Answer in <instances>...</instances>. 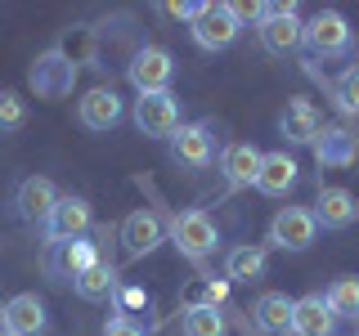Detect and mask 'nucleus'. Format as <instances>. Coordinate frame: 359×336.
<instances>
[{
    "instance_id": "2",
    "label": "nucleus",
    "mask_w": 359,
    "mask_h": 336,
    "mask_svg": "<svg viewBox=\"0 0 359 336\" xmlns=\"http://www.w3.org/2000/svg\"><path fill=\"white\" fill-rule=\"evenodd\" d=\"M243 31V9L238 5H224V0H202V14L189 22V36H194L198 50L220 54L238 41Z\"/></svg>"
},
{
    "instance_id": "12",
    "label": "nucleus",
    "mask_w": 359,
    "mask_h": 336,
    "mask_svg": "<svg viewBox=\"0 0 359 336\" xmlns=\"http://www.w3.org/2000/svg\"><path fill=\"white\" fill-rule=\"evenodd\" d=\"M117 242L130 260H144V255H153L157 246L166 242V224H162V216H153V211H130L117 229Z\"/></svg>"
},
{
    "instance_id": "17",
    "label": "nucleus",
    "mask_w": 359,
    "mask_h": 336,
    "mask_svg": "<svg viewBox=\"0 0 359 336\" xmlns=\"http://www.w3.org/2000/svg\"><path fill=\"white\" fill-rule=\"evenodd\" d=\"M323 112L310 104V99H292V104L283 108V117H278V134H283L287 144H310L314 148V139L323 134Z\"/></svg>"
},
{
    "instance_id": "19",
    "label": "nucleus",
    "mask_w": 359,
    "mask_h": 336,
    "mask_svg": "<svg viewBox=\"0 0 359 336\" xmlns=\"http://www.w3.org/2000/svg\"><path fill=\"white\" fill-rule=\"evenodd\" d=\"M314 157L328 171H341V166H351L359 157V134L346 130V126H323V134L314 139Z\"/></svg>"
},
{
    "instance_id": "11",
    "label": "nucleus",
    "mask_w": 359,
    "mask_h": 336,
    "mask_svg": "<svg viewBox=\"0 0 359 336\" xmlns=\"http://www.w3.org/2000/svg\"><path fill=\"white\" fill-rule=\"evenodd\" d=\"M104 255H99V242L90 238H72V242H59V246H45V274L54 278V283H67V278H81L90 265H99Z\"/></svg>"
},
{
    "instance_id": "23",
    "label": "nucleus",
    "mask_w": 359,
    "mask_h": 336,
    "mask_svg": "<svg viewBox=\"0 0 359 336\" xmlns=\"http://www.w3.org/2000/svg\"><path fill=\"white\" fill-rule=\"evenodd\" d=\"M54 50H59L72 67H104V63H99V31H95V27H86V22L67 27L63 36L54 41Z\"/></svg>"
},
{
    "instance_id": "13",
    "label": "nucleus",
    "mask_w": 359,
    "mask_h": 336,
    "mask_svg": "<svg viewBox=\"0 0 359 336\" xmlns=\"http://www.w3.org/2000/svg\"><path fill=\"white\" fill-rule=\"evenodd\" d=\"M76 117H81L86 130L104 134V130H112L121 117H126V104H121V94H117L112 85H95V90H86V94H81V104H76Z\"/></svg>"
},
{
    "instance_id": "34",
    "label": "nucleus",
    "mask_w": 359,
    "mask_h": 336,
    "mask_svg": "<svg viewBox=\"0 0 359 336\" xmlns=\"http://www.w3.org/2000/svg\"><path fill=\"white\" fill-rule=\"evenodd\" d=\"M0 336H9V332H5V328H0Z\"/></svg>"
},
{
    "instance_id": "30",
    "label": "nucleus",
    "mask_w": 359,
    "mask_h": 336,
    "mask_svg": "<svg viewBox=\"0 0 359 336\" xmlns=\"http://www.w3.org/2000/svg\"><path fill=\"white\" fill-rule=\"evenodd\" d=\"M27 126V104L18 90H0V134H14Z\"/></svg>"
},
{
    "instance_id": "33",
    "label": "nucleus",
    "mask_w": 359,
    "mask_h": 336,
    "mask_svg": "<svg viewBox=\"0 0 359 336\" xmlns=\"http://www.w3.org/2000/svg\"><path fill=\"white\" fill-rule=\"evenodd\" d=\"M140 300H144L140 287H126V291H121V305H140Z\"/></svg>"
},
{
    "instance_id": "5",
    "label": "nucleus",
    "mask_w": 359,
    "mask_h": 336,
    "mask_svg": "<svg viewBox=\"0 0 359 336\" xmlns=\"http://www.w3.org/2000/svg\"><path fill=\"white\" fill-rule=\"evenodd\" d=\"M126 76H130V85L140 90V94H162V90H171V76H175L171 50H162V45L135 50L130 63H126Z\"/></svg>"
},
{
    "instance_id": "4",
    "label": "nucleus",
    "mask_w": 359,
    "mask_h": 336,
    "mask_svg": "<svg viewBox=\"0 0 359 336\" xmlns=\"http://www.w3.org/2000/svg\"><path fill=\"white\" fill-rule=\"evenodd\" d=\"M171 242H175V251L184 255V260H194L202 265L211 251H216V242H220V229H216V220L207 216V211H180V216L171 220Z\"/></svg>"
},
{
    "instance_id": "18",
    "label": "nucleus",
    "mask_w": 359,
    "mask_h": 336,
    "mask_svg": "<svg viewBox=\"0 0 359 336\" xmlns=\"http://www.w3.org/2000/svg\"><path fill=\"white\" fill-rule=\"evenodd\" d=\"M337 332V314L328 309L323 291H310L292 305V336H332Z\"/></svg>"
},
{
    "instance_id": "6",
    "label": "nucleus",
    "mask_w": 359,
    "mask_h": 336,
    "mask_svg": "<svg viewBox=\"0 0 359 336\" xmlns=\"http://www.w3.org/2000/svg\"><path fill=\"white\" fill-rule=\"evenodd\" d=\"M135 126H140L144 139H171L180 130V99L171 90H162V94H140L130 108Z\"/></svg>"
},
{
    "instance_id": "28",
    "label": "nucleus",
    "mask_w": 359,
    "mask_h": 336,
    "mask_svg": "<svg viewBox=\"0 0 359 336\" xmlns=\"http://www.w3.org/2000/svg\"><path fill=\"white\" fill-rule=\"evenodd\" d=\"M229 296V283H216V278H198L194 287L184 291V309H220V300Z\"/></svg>"
},
{
    "instance_id": "21",
    "label": "nucleus",
    "mask_w": 359,
    "mask_h": 336,
    "mask_svg": "<svg viewBox=\"0 0 359 336\" xmlns=\"http://www.w3.org/2000/svg\"><path fill=\"white\" fill-rule=\"evenodd\" d=\"M261 148L256 144H229V148L220 153V171L229 179V188H252L256 175H261Z\"/></svg>"
},
{
    "instance_id": "24",
    "label": "nucleus",
    "mask_w": 359,
    "mask_h": 336,
    "mask_svg": "<svg viewBox=\"0 0 359 336\" xmlns=\"http://www.w3.org/2000/svg\"><path fill=\"white\" fill-rule=\"evenodd\" d=\"M224 278L229 283H256V278H265V251L261 246H233L229 255H224Z\"/></svg>"
},
{
    "instance_id": "25",
    "label": "nucleus",
    "mask_w": 359,
    "mask_h": 336,
    "mask_svg": "<svg viewBox=\"0 0 359 336\" xmlns=\"http://www.w3.org/2000/svg\"><path fill=\"white\" fill-rule=\"evenodd\" d=\"M72 287H76L81 300H104V296L117 291V269H112V260H99V265H90Z\"/></svg>"
},
{
    "instance_id": "3",
    "label": "nucleus",
    "mask_w": 359,
    "mask_h": 336,
    "mask_svg": "<svg viewBox=\"0 0 359 336\" xmlns=\"http://www.w3.org/2000/svg\"><path fill=\"white\" fill-rule=\"evenodd\" d=\"M301 45L314 54V59H346L355 45V31L351 22H346V14H337V9H319L306 31H301Z\"/></svg>"
},
{
    "instance_id": "32",
    "label": "nucleus",
    "mask_w": 359,
    "mask_h": 336,
    "mask_svg": "<svg viewBox=\"0 0 359 336\" xmlns=\"http://www.w3.org/2000/svg\"><path fill=\"white\" fill-rule=\"evenodd\" d=\"M162 9H166L171 18H184V22H194V18L202 14V5H184V0H180V5H162Z\"/></svg>"
},
{
    "instance_id": "14",
    "label": "nucleus",
    "mask_w": 359,
    "mask_h": 336,
    "mask_svg": "<svg viewBox=\"0 0 359 336\" xmlns=\"http://www.w3.org/2000/svg\"><path fill=\"white\" fill-rule=\"evenodd\" d=\"M59 197H63V193H59V188H54L45 175H27V179L18 184V193H14V216L27 220V224H45Z\"/></svg>"
},
{
    "instance_id": "8",
    "label": "nucleus",
    "mask_w": 359,
    "mask_h": 336,
    "mask_svg": "<svg viewBox=\"0 0 359 336\" xmlns=\"http://www.w3.org/2000/svg\"><path fill=\"white\" fill-rule=\"evenodd\" d=\"M90 224H95V211H90V202H86V197L63 193L59 202H54L50 220L41 224V229H45V246H59V242L86 238V233H90Z\"/></svg>"
},
{
    "instance_id": "9",
    "label": "nucleus",
    "mask_w": 359,
    "mask_h": 336,
    "mask_svg": "<svg viewBox=\"0 0 359 336\" xmlns=\"http://www.w3.org/2000/svg\"><path fill=\"white\" fill-rule=\"evenodd\" d=\"M314 238H319V220L310 206H283L269 220V246L278 251H310Z\"/></svg>"
},
{
    "instance_id": "26",
    "label": "nucleus",
    "mask_w": 359,
    "mask_h": 336,
    "mask_svg": "<svg viewBox=\"0 0 359 336\" xmlns=\"http://www.w3.org/2000/svg\"><path fill=\"white\" fill-rule=\"evenodd\" d=\"M323 300H328V309L337 318H359V278H337V283L323 291Z\"/></svg>"
},
{
    "instance_id": "15",
    "label": "nucleus",
    "mask_w": 359,
    "mask_h": 336,
    "mask_svg": "<svg viewBox=\"0 0 359 336\" xmlns=\"http://www.w3.org/2000/svg\"><path fill=\"white\" fill-rule=\"evenodd\" d=\"M310 211H314V220H319V229H351L359 220V197L341 184H328V188H319V197H314Z\"/></svg>"
},
{
    "instance_id": "1",
    "label": "nucleus",
    "mask_w": 359,
    "mask_h": 336,
    "mask_svg": "<svg viewBox=\"0 0 359 336\" xmlns=\"http://www.w3.org/2000/svg\"><path fill=\"white\" fill-rule=\"evenodd\" d=\"M252 18H256V41H261L265 54L287 59V54L301 50V31H306V22L297 18V5H256Z\"/></svg>"
},
{
    "instance_id": "22",
    "label": "nucleus",
    "mask_w": 359,
    "mask_h": 336,
    "mask_svg": "<svg viewBox=\"0 0 359 336\" xmlns=\"http://www.w3.org/2000/svg\"><path fill=\"white\" fill-rule=\"evenodd\" d=\"M292 305H297V300H292L287 291H265L252 305V323L265 336H287L292 332Z\"/></svg>"
},
{
    "instance_id": "20",
    "label": "nucleus",
    "mask_w": 359,
    "mask_h": 336,
    "mask_svg": "<svg viewBox=\"0 0 359 336\" xmlns=\"http://www.w3.org/2000/svg\"><path fill=\"white\" fill-rule=\"evenodd\" d=\"M297 171H301V166L292 162V153L274 148V153H265V157H261V175H256V188H261L265 197H283V193H292V188H297Z\"/></svg>"
},
{
    "instance_id": "31",
    "label": "nucleus",
    "mask_w": 359,
    "mask_h": 336,
    "mask_svg": "<svg viewBox=\"0 0 359 336\" xmlns=\"http://www.w3.org/2000/svg\"><path fill=\"white\" fill-rule=\"evenodd\" d=\"M104 336H149V332H144V323L140 318H135V314H112V318L104 323Z\"/></svg>"
},
{
    "instance_id": "16",
    "label": "nucleus",
    "mask_w": 359,
    "mask_h": 336,
    "mask_svg": "<svg viewBox=\"0 0 359 336\" xmlns=\"http://www.w3.org/2000/svg\"><path fill=\"white\" fill-rule=\"evenodd\" d=\"M0 328L9 336H41L45 332V305L36 291H22V296H9L0 305Z\"/></svg>"
},
{
    "instance_id": "7",
    "label": "nucleus",
    "mask_w": 359,
    "mask_h": 336,
    "mask_svg": "<svg viewBox=\"0 0 359 336\" xmlns=\"http://www.w3.org/2000/svg\"><path fill=\"white\" fill-rule=\"evenodd\" d=\"M27 85H32V94H36V99H67V94H72V85H76V67L67 63L59 50H45L27 67Z\"/></svg>"
},
{
    "instance_id": "10",
    "label": "nucleus",
    "mask_w": 359,
    "mask_h": 336,
    "mask_svg": "<svg viewBox=\"0 0 359 336\" xmlns=\"http://www.w3.org/2000/svg\"><path fill=\"white\" fill-rule=\"evenodd\" d=\"M216 157V134H211V121H180V130L171 134V162L180 171H202Z\"/></svg>"
},
{
    "instance_id": "27",
    "label": "nucleus",
    "mask_w": 359,
    "mask_h": 336,
    "mask_svg": "<svg viewBox=\"0 0 359 336\" xmlns=\"http://www.w3.org/2000/svg\"><path fill=\"white\" fill-rule=\"evenodd\" d=\"M328 90H332V104L341 108L346 117H359V63H351L346 72H337V81Z\"/></svg>"
},
{
    "instance_id": "29",
    "label": "nucleus",
    "mask_w": 359,
    "mask_h": 336,
    "mask_svg": "<svg viewBox=\"0 0 359 336\" xmlns=\"http://www.w3.org/2000/svg\"><path fill=\"white\" fill-rule=\"evenodd\" d=\"M184 336H224V314L220 309H184Z\"/></svg>"
}]
</instances>
